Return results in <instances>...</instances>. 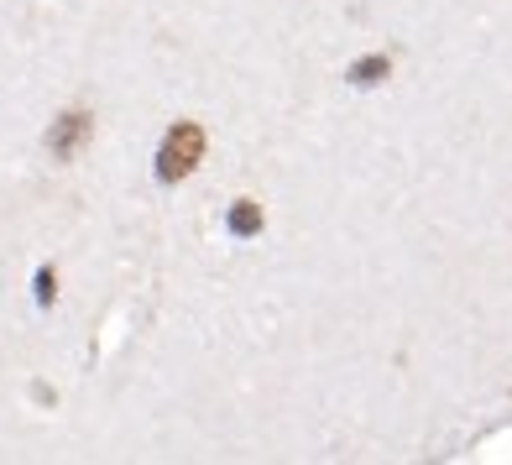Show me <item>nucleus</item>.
I'll list each match as a JSON object with an SVG mask.
<instances>
[{"instance_id": "nucleus-1", "label": "nucleus", "mask_w": 512, "mask_h": 465, "mask_svg": "<svg viewBox=\"0 0 512 465\" xmlns=\"http://www.w3.org/2000/svg\"><path fill=\"white\" fill-rule=\"evenodd\" d=\"M199 157H204V131L194 121H183V126H173L168 136H162V147H157V178L162 183L189 178L199 168Z\"/></svg>"}, {"instance_id": "nucleus-2", "label": "nucleus", "mask_w": 512, "mask_h": 465, "mask_svg": "<svg viewBox=\"0 0 512 465\" xmlns=\"http://www.w3.org/2000/svg\"><path fill=\"white\" fill-rule=\"evenodd\" d=\"M84 136H89V115H84V110H68L63 121L53 126V136H48V147H53L58 157H74V147L84 142Z\"/></svg>"}, {"instance_id": "nucleus-3", "label": "nucleus", "mask_w": 512, "mask_h": 465, "mask_svg": "<svg viewBox=\"0 0 512 465\" xmlns=\"http://www.w3.org/2000/svg\"><path fill=\"white\" fill-rule=\"evenodd\" d=\"M256 225H262V209H256V204H236V215H230V230H236V236H251Z\"/></svg>"}, {"instance_id": "nucleus-4", "label": "nucleus", "mask_w": 512, "mask_h": 465, "mask_svg": "<svg viewBox=\"0 0 512 465\" xmlns=\"http://www.w3.org/2000/svg\"><path fill=\"white\" fill-rule=\"evenodd\" d=\"M382 74H387V63H377V58L356 63V84H371V79H382Z\"/></svg>"}]
</instances>
